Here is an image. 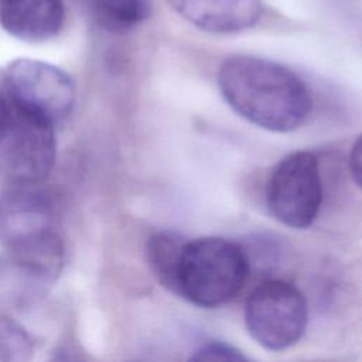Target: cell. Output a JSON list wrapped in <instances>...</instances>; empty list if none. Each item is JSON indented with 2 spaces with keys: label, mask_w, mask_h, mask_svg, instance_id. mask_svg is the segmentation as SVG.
<instances>
[{
  "label": "cell",
  "mask_w": 362,
  "mask_h": 362,
  "mask_svg": "<svg viewBox=\"0 0 362 362\" xmlns=\"http://www.w3.org/2000/svg\"><path fill=\"white\" fill-rule=\"evenodd\" d=\"M185 243L187 239L173 230L156 232L146 243V256L154 277L171 293H175L177 273Z\"/></svg>",
  "instance_id": "30bf717a"
},
{
  "label": "cell",
  "mask_w": 362,
  "mask_h": 362,
  "mask_svg": "<svg viewBox=\"0 0 362 362\" xmlns=\"http://www.w3.org/2000/svg\"><path fill=\"white\" fill-rule=\"evenodd\" d=\"M10 109V122L0 141V173L10 184L41 185L55 164V126Z\"/></svg>",
  "instance_id": "8992f818"
},
{
  "label": "cell",
  "mask_w": 362,
  "mask_h": 362,
  "mask_svg": "<svg viewBox=\"0 0 362 362\" xmlns=\"http://www.w3.org/2000/svg\"><path fill=\"white\" fill-rule=\"evenodd\" d=\"M34 341L16 320L0 314V362H30Z\"/></svg>",
  "instance_id": "7c38bea8"
},
{
  "label": "cell",
  "mask_w": 362,
  "mask_h": 362,
  "mask_svg": "<svg viewBox=\"0 0 362 362\" xmlns=\"http://www.w3.org/2000/svg\"><path fill=\"white\" fill-rule=\"evenodd\" d=\"M349 171L355 184L362 189V134L355 140L351 148Z\"/></svg>",
  "instance_id": "9a60e30c"
},
{
  "label": "cell",
  "mask_w": 362,
  "mask_h": 362,
  "mask_svg": "<svg viewBox=\"0 0 362 362\" xmlns=\"http://www.w3.org/2000/svg\"><path fill=\"white\" fill-rule=\"evenodd\" d=\"M168 3L184 20L215 34L247 30L263 16L262 0H168Z\"/></svg>",
  "instance_id": "ba28073f"
},
{
  "label": "cell",
  "mask_w": 362,
  "mask_h": 362,
  "mask_svg": "<svg viewBox=\"0 0 362 362\" xmlns=\"http://www.w3.org/2000/svg\"><path fill=\"white\" fill-rule=\"evenodd\" d=\"M187 362H255V361L229 344L214 341V342H206L198 349H195Z\"/></svg>",
  "instance_id": "4fadbf2b"
},
{
  "label": "cell",
  "mask_w": 362,
  "mask_h": 362,
  "mask_svg": "<svg viewBox=\"0 0 362 362\" xmlns=\"http://www.w3.org/2000/svg\"><path fill=\"white\" fill-rule=\"evenodd\" d=\"M57 230V211L41 185L10 184L0 188V245L8 250Z\"/></svg>",
  "instance_id": "52a82bcc"
},
{
  "label": "cell",
  "mask_w": 362,
  "mask_h": 362,
  "mask_svg": "<svg viewBox=\"0 0 362 362\" xmlns=\"http://www.w3.org/2000/svg\"><path fill=\"white\" fill-rule=\"evenodd\" d=\"M4 88L11 107L52 126L66 120L76 98L75 82L65 71L31 58L8 64Z\"/></svg>",
  "instance_id": "277c9868"
},
{
  "label": "cell",
  "mask_w": 362,
  "mask_h": 362,
  "mask_svg": "<svg viewBox=\"0 0 362 362\" xmlns=\"http://www.w3.org/2000/svg\"><path fill=\"white\" fill-rule=\"evenodd\" d=\"M218 88L240 117L276 133L298 129L313 109L311 93L294 71L255 55L226 58L218 71Z\"/></svg>",
  "instance_id": "6da1fadb"
},
{
  "label": "cell",
  "mask_w": 362,
  "mask_h": 362,
  "mask_svg": "<svg viewBox=\"0 0 362 362\" xmlns=\"http://www.w3.org/2000/svg\"><path fill=\"white\" fill-rule=\"evenodd\" d=\"M64 21L62 0H0V25L21 41H47L61 31Z\"/></svg>",
  "instance_id": "9c48e42d"
},
{
  "label": "cell",
  "mask_w": 362,
  "mask_h": 362,
  "mask_svg": "<svg viewBox=\"0 0 362 362\" xmlns=\"http://www.w3.org/2000/svg\"><path fill=\"white\" fill-rule=\"evenodd\" d=\"M250 273L246 250L225 238L187 240L175 283L177 296L201 308H216L233 300Z\"/></svg>",
  "instance_id": "7a4b0ae2"
},
{
  "label": "cell",
  "mask_w": 362,
  "mask_h": 362,
  "mask_svg": "<svg viewBox=\"0 0 362 362\" xmlns=\"http://www.w3.org/2000/svg\"><path fill=\"white\" fill-rule=\"evenodd\" d=\"M98 23L117 34L134 30L153 10L151 0H88Z\"/></svg>",
  "instance_id": "8fae6325"
},
{
  "label": "cell",
  "mask_w": 362,
  "mask_h": 362,
  "mask_svg": "<svg viewBox=\"0 0 362 362\" xmlns=\"http://www.w3.org/2000/svg\"><path fill=\"white\" fill-rule=\"evenodd\" d=\"M243 318L247 332L260 346L284 351L304 335L308 305L294 284L279 279L264 280L247 296Z\"/></svg>",
  "instance_id": "3957f363"
},
{
  "label": "cell",
  "mask_w": 362,
  "mask_h": 362,
  "mask_svg": "<svg viewBox=\"0 0 362 362\" xmlns=\"http://www.w3.org/2000/svg\"><path fill=\"white\" fill-rule=\"evenodd\" d=\"M266 204L280 223L294 229L311 226L322 204L317 156L311 151H294L283 157L270 173Z\"/></svg>",
  "instance_id": "5b68a950"
},
{
  "label": "cell",
  "mask_w": 362,
  "mask_h": 362,
  "mask_svg": "<svg viewBox=\"0 0 362 362\" xmlns=\"http://www.w3.org/2000/svg\"><path fill=\"white\" fill-rule=\"evenodd\" d=\"M47 362H86L81 349L71 341L59 342L51 352Z\"/></svg>",
  "instance_id": "5bb4252c"
},
{
  "label": "cell",
  "mask_w": 362,
  "mask_h": 362,
  "mask_svg": "<svg viewBox=\"0 0 362 362\" xmlns=\"http://www.w3.org/2000/svg\"><path fill=\"white\" fill-rule=\"evenodd\" d=\"M10 116H11V109L10 105L6 99V96L0 95V141L7 130L8 122H10Z\"/></svg>",
  "instance_id": "2e32d148"
}]
</instances>
